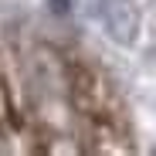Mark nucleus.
I'll use <instances>...</instances> for the list:
<instances>
[{
    "label": "nucleus",
    "mask_w": 156,
    "mask_h": 156,
    "mask_svg": "<svg viewBox=\"0 0 156 156\" xmlns=\"http://www.w3.org/2000/svg\"><path fill=\"white\" fill-rule=\"evenodd\" d=\"M71 82V105L82 119L85 139L92 153H129V119L119 92L102 71L92 65H71L68 71Z\"/></svg>",
    "instance_id": "obj_1"
},
{
    "label": "nucleus",
    "mask_w": 156,
    "mask_h": 156,
    "mask_svg": "<svg viewBox=\"0 0 156 156\" xmlns=\"http://www.w3.org/2000/svg\"><path fill=\"white\" fill-rule=\"evenodd\" d=\"M20 119L14 112V102L7 92V82L0 78V153H17L20 149Z\"/></svg>",
    "instance_id": "obj_2"
}]
</instances>
